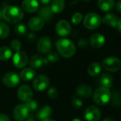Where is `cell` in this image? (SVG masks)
Masks as SVG:
<instances>
[{
  "mask_svg": "<svg viewBox=\"0 0 121 121\" xmlns=\"http://www.w3.org/2000/svg\"><path fill=\"white\" fill-rule=\"evenodd\" d=\"M51 115H52V108L48 106H45L41 108L38 111L36 117L38 121H43L49 119Z\"/></svg>",
  "mask_w": 121,
  "mask_h": 121,
  "instance_id": "ffe728a7",
  "label": "cell"
},
{
  "mask_svg": "<svg viewBox=\"0 0 121 121\" xmlns=\"http://www.w3.org/2000/svg\"><path fill=\"white\" fill-rule=\"evenodd\" d=\"M98 6L104 11H108L113 9L115 6L114 0H99Z\"/></svg>",
  "mask_w": 121,
  "mask_h": 121,
  "instance_id": "cb8c5ba5",
  "label": "cell"
},
{
  "mask_svg": "<svg viewBox=\"0 0 121 121\" xmlns=\"http://www.w3.org/2000/svg\"><path fill=\"white\" fill-rule=\"evenodd\" d=\"M82 18H83V16H82V14L81 13H79V12L75 13L72 17V22L74 24L77 25V24L81 23V21L82 20Z\"/></svg>",
  "mask_w": 121,
  "mask_h": 121,
  "instance_id": "d6a6232c",
  "label": "cell"
},
{
  "mask_svg": "<svg viewBox=\"0 0 121 121\" xmlns=\"http://www.w3.org/2000/svg\"><path fill=\"white\" fill-rule=\"evenodd\" d=\"M72 106L75 108V109H80L82 107L83 105V102L81 99H79V98L77 97H74L72 99Z\"/></svg>",
  "mask_w": 121,
  "mask_h": 121,
  "instance_id": "836d02e7",
  "label": "cell"
},
{
  "mask_svg": "<svg viewBox=\"0 0 121 121\" xmlns=\"http://www.w3.org/2000/svg\"><path fill=\"white\" fill-rule=\"evenodd\" d=\"M29 111L25 104L17 105L13 111V116L17 121H26L29 117Z\"/></svg>",
  "mask_w": 121,
  "mask_h": 121,
  "instance_id": "8992f818",
  "label": "cell"
},
{
  "mask_svg": "<svg viewBox=\"0 0 121 121\" xmlns=\"http://www.w3.org/2000/svg\"><path fill=\"white\" fill-rule=\"evenodd\" d=\"M102 67L107 71L116 72L121 67V60L115 57H108L102 62Z\"/></svg>",
  "mask_w": 121,
  "mask_h": 121,
  "instance_id": "5b68a950",
  "label": "cell"
},
{
  "mask_svg": "<svg viewBox=\"0 0 121 121\" xmlns=\"http://www.w3.org/2000/svg\"><path fill=\"white\" fill-rule=\"evenodd\" d=\"M47 62L46 59H45L43 57H42L40 55H33L30 60H29V64L30 66L33 69H38L43 66L45 63Z\"/></svg>",
  "mask_w": 121,
  "mask_h": 121,
  "instance_id": "ac0fdd59",
  "label": "cell"
},
{
  "mask_svg": "<svg viewBox=\"0 0 121 121\" xmlns=\"http://www.w3.org/2000/svg\"><path fill=\"white\" fill-rule=\"evenodd\" d=\"M76 93L81 98L88 99L92 94V89L89 85H86V84L79 85L76 89Z\"/></svg>",
  "mask_w": 121,
  "mask_h": 121,
  "instance_id": "e0dca14e",
  "label": "cell"
},
{
  "mask_svg": "<svg viewBox=\"0 0 121 121\" xmlns=\"http://www.w3.org/2000/svg\"><path fill=\"white\" fill-rule=\"evenodd\" d=\"M113 81V79L111 74L108 73H104L99 78L98 84L101 86V87L108 89L112 86Z\"/></svg>",
  "mask_w": 121,
  "mask_h": 121,
  "instance_id": "d6986e66",
  "label": "cell"
},
{
  "mask_svg": "<svg viewBox=\"0 0 121 121\" xmlns=\"http://www.w3.org/2000/svg\"><path fill=\"white\" fill-rule=\"evenodd\" d=\"M116 28H117V30H118V32L121 33V19L118 20V23L116 25Z\"/></svg>",
  "mask_w": 121,
  "mask_h": 121,
  "instance_id": "60d3db41",
  "label": "cell"
},
{
  "mask_svg": "<svg viewBox=\"0 0 121 121\" xmlns=\"http://www.w3.org/2000/svg\"></svg>",
  "mask_w": 121,
  "mask_h": 121,
  "instance_id": "681fc988",
  "label": "cell"
},
{
  "mask_svg": "<svg viewBox=\"0 0 121 121\" xmlns=\"http://www.w3.org/2000/svg\"><path fill=\"white\" fill-rule=\"evenodd\" d=\"M84 117L86 121H99L101 118V111L96 106H89L85 111Z\"/></svg>",
  "mask_w": 121,
  "mask_h": 121,
  "instance_id": "4fadbf2b",
  "label": "cell"
},
{
  "mask_svg": "<svg viewBox=\"0 0 121 121\" xmlns=\"http://www.w3.org/2000/svg\"><path fill=\"white\" fill-rule=\"evenodd\" d=\"M0 121H10V119L6 115L0 114Z\"/></svg>",
  "mask_w": 121,
  "mask_h": 121,
  "instance_id": "f35d334b",
  "label": "cell"
},
{
  "mask_svg": "<svg viewBox=\"0 0 121 121\" xmlns=\"http://www.w3.org/2000/svg\"><path fill=\"white\" fill-rule=\"evenodd\" d=\"M52 43L48 37L44 36L40 38L37 43V50L41 54L49 53L51 50Z\"/></svg>",
  "mask_w": 121,
  "mask_h": 121,
  "instance_id": "7c38bea8",
  "label": "cell"
},
{
  "mask_svg": "<svg viewBox=\"0 0 121 121\" xmlns=\"http://www.w3.org/2000/svg\"><path fill=\"white\" fill-rule=\"evenodd\" d=\"M111 98V94L108 89L100 87L98 88L94 94V102L100 106L106 105L109 102Z\"/></svg>",
  "mask_w": 121,
  "mask_h": 121,
  "instance_id": "3957f363",
  "label": "cell"
},
{
  "mask_svg": "<svg viewBox=\"0 0 121 121\" xmlns=\"http://www.w3.org/2000/svg\"><path fill=\"white\" fill-rule=\"evenodd\" d=\"M14 31L18 35L22 36V35H26V33H27V28L26 27V26L24 24L19 23L15 26Z\"/></svg>",
  "mask_w": 121,
  "mask_h": 121,
  "instance_id": "f1b7e54d",
  "label": "cell"
},
{
  "mask_svg": "<svg viewBox=\"0 0 121 121\" xmlns=\"http://www.w3.org/2000/svg\"><path fill=\"white\" fill-rule=\"evenodd\" d=\"M116 9L118 12L121 13V0L118 1L116 4Z\"/></svg>",
  "mask_w": 121,
  "mask_h": 121,
  "instance_id": "ab89813d",
  "label": "cell"
},
{
  "mask_svg": "<svg viewBox=\"0 0 121 121\" xmlns=\"http://www.w3.org/2000/svg\"><path fill=\"white\" fill-rule=\"evenodd\" d=\"M55 30L59 35L65 37L69 35L72 30V28L70 23L67 21L60 20L56 24Z\"/></svg>",
  "mask_w": 121,
  "mask_h": 121,
  "instance_id": "8fae6325",
  "label": "cell"
},
{
  "mask_svg": "<svg viewBox=\"0 0 121 121\" xmlns=\"http://www.w3.org/2000/svg\"><path fill=\"white\" fill-rule=\"evenodd\" d=\"M56 48L60 55L65 58L72 57L76 52V47L73 42L67 38L60 39L56 43Z\"/></svg>",
  "mask_w": 121,
  "mask_h": 121,
  "instance_id": "7a4b0ae2",
  "label": "cell"
},
{
  "mask_svg": "<svg viewBox=\"0 0 121 121\" xmlns=\"http://www.w3.org/2000/svg\"><path fill=\"white\" fill-rule=\"evenodd\" d=\"M39 1H40V2L42 4L47 5V4H48L50 2L51 0H39Z\"/></svg>",
  "mask_w": 121,
  "mask_h": 121,
  "instance_id": "b9f144b4",
  "label": "cell"
},
{
  "mask_svg": "<svg viewBox=\"0 0 121 121\" xmlns=\"http://www.w3.org/2000/svg\"><path fill=\"white\" fill-rule=\"evenodd\" d=\"M72 121H82L80 119H79V118H75V119H74V120H72Z\"/></svg>",
  "mask_w": 121,
  "mask_h": 121,
  "instance_id": "f6af8a7d",
  "label": "cell"
},
{
  "mask_svg": "<svg viewBox=\"0 0 121 121\" xmlns=\"http://www.w3.org/2000/svg\"><path fill=\"white\" fill-rule=\"evenodd\" d=\"M26 121H35L34 120V118H33L32 116H29V117L28 118V119L26 120Z\"/></svg>",
  "mask_w": 121,
  "mask_h": 121,
  "instance_id": "7bdbcfd3",
  "label": "cell"
},
{
  "mask_svg": "<svg viewBox=\"0 0 121 121\" xmlns=\"http://www.w3.org/2000/svg\"><path fill=\"white\" fill-rule=\"evenodd\" d=\"M9 32L10 28L9 26L4 22H0V38L4 39L7 38L9 34Z\"/></svg>",
  "mask_w": 121,
  "mask_h": 121,
  "instance_id": "83f0119b",
  "label": "cell"
},
{
  "mask_svg": "<svg viewBox=\"0 0 121 121\" xmlns=\"http://www.w3.org/2000/svg\"><path fill=\"white\" fill-rule=\"evenodd\" d=\"M65 6V0H52L50 8L53 13H59L64 10Z\"/></svg>",
  "mask_w": 121,
  "mask_h": 121,
  "instance_id": "603a6c76",
  "label": "cell"
},
{
  "mask_svg": "<svg viewBox=\"0 0 121 121\" xmlns=\"http://www.w3.org/2000/svg\"><path fill=\"white\" fill-rule=\"evenodd\" d=\"M17 96L19 100L23 102H28L32 100L33 94L31 88L28 85H23L18 88L17 91Z\"/></svg>",
  "mask_w": 121,
  "mask_h": 121,
  "instance_id": "30bf717a",
  "label": "cell"
},
{
  "mask_svg": "<svg viewBox=\"0 0 121 121\" xmlns=\"http://www.w3.org/2000/svg\"><path fill=\"white\" fill-rule=\"evenodd\" d=\"M2 18L6 22L13 24L20 22L23 18V10L16 6H6L1 11Z\"/></svg>",
  "mask_w": 121,
  "mask_h": 121,
  "instance_id": "6da1fadb",
  "label": "cell"
},
{
  "mask_svg": "<svg viewBox=\"0 0 121 121\" xmlns=\"http://www.w3.org/2000/svg\"><path fill=\"white\" fill-rule=\"evenodd\" d=\"M59 60H60V56L55 52H50L48 54L47 59H46L47 62H56L59 61Z\"/></svg>",
  "mask_w": 121,
  "mask_h": 121,
  "instance_id": "4dcf8cb0",
  "label": "cell"
},
{
  "mask_svg": "<svg viewBox=\"0 0 121 121\" xmlns=\"http://www.w3.org/2000/svg\"><path fill=\"white\" fill-rule=\"evenodd\" d=\"M22 7L26 12L33 13L39 9V2L37 0H23Z\"/></svg>",
  "mask_w": 121,
  "mask_h": 121,
  "instance_id": "9a60e30c",
  "label": "cell"
},
{
  "mask_svg": "<svg viewBox=\"0 0 121 121\" xmlns=\"http://www.w3.org/2000/svg\"><path fill=\"white\" fill-rule=\"evenodd\" d=\"M113 104L116 106H121V92L116 91L112 98Z\"/></svg>",
  "mask_w": 121,
  "mask_h": 121,
  "instance_id": "f546056e",
  "label": "cell"
},
{
  "mask_svg": "<svg viewBox=\"0 0 121 121\" xmlns=\"http://www.w3.org/2000/svg\"><path fill=\"white\" fill-rule=\"evenodd\" d=\"M11 47L13 50L16 52L20 51L21 48V43L17 39H13L11 43Z\"/></svg>",
  "mask_w": 121,
  "mask_h": 121,
  "instance_id": "e575fe53",
  "label": "cell"
},
{
  "mask_svg": "<svg viewBox=\"0 0 121 121\" xmlns=\"http://www.w3.org/2000/svg\"><path fill=\"white\" fill-rule=\"evenodd\" d=\"M48 95L50 99H55L58 96V91L54 86H51L48 91Z\"/></svg>",
  "mask_w": 121,
  "mask_h": 121,
  "instance_id": "d590c367",
  "label": "cell"
},
{
  "mask_svg": "<svg viewBox=\"0 0 121 121\" xmlns=\"http://www.w3.org/2000/svg\"><path fill=\"white\" fill-rule=\"evenodd\" d=\"M55 121V120H52V119H47V120H45V121Z\"/></svg>",
  "mask_w": 121,
  "mask_h": 121,
  "instance_id": "bcb514c9",
  "label": "cell"
},
{
  "mask_svg": "<svg viewBox=\"0 0 121 121\" xmlns=\"http://www.w3.org/2000/svg\"><path fill=\"white\" fill-rule=\"evenodd\" d=\"M78 44H79V47H81V48H85V47L87 46L88 43H87V41H86V39L83 38V39H81V40L79 41Z\"/></svg>",
  "mask_w": 121,
  "mask_h": 121,
  "instance_id": "8d00e7d4",
  "label": "cell"
},
{
  "mask_svg": "<svg viewBox=\"0 0 121 121\" xmlns=\"http://www.w3.org/2000/svg\"><path fill=\"white\" fill-rule=\"evenodd\" d=\"M84 1H90V0H83Z\"/></svg>",
  "mask_w": 121,
  "mask_h": 121,
  "instance_id": "c3c4849f",
  "label": "cell"
},
{
  "mask_svg": "<svg viewBox=\"0 0 121 121\" xmlns=\"http://www.w3.org/2000/svg\"><path fill=\"white\" fill-rule=\"evenodd\" d=\"M50 84L49 79L43 74H40L35 77L33 81V87L37 91H44Z\"/></svg>",
  "mask_w": 121,
  "mask_h": 121,
  "instance_id": "ba28073f",
  "label": "cell"
},
{
  "mask_svg": "<svg viewBox=\"0 0 121 121\" xmlns=\"http://www.w3.org/2000/svg\"><path fill=\"white\" fill-rule=\"evenodd\" d=\"M53 12L51 10L50 6L45 5L39 11V16L45 21H49L52 18Z\"/></svg>",
  "mask_w": 121,
  "mask_h": 121,
  "instance_id": "44dd1931",
  "label": "cell"
},
{
  "mask_svg": "<svg viewBox=\"0 0 121 121\" xmlns=\"http://www.w3.org/2000/svg\"><path fill=\"white\" fill-rule=\"evenodd\" d=\"M25 105L27 107V108L28 109L29 112H33V111H35L38 107V103L35 101H33V100H30V101L26 102L25 104Z\"/></svg>",
  "mask_w": 121,
  "mask_h": 121,
  "instance_id": "1f68e13d",
  "label": "cell"
},
{
  "mask_svg": "<svg viewBox=\"0 0 121 121\" xmlns=\"http://www.w3.org/2000/svg\"><path fill=\"white\" fill-rule=\"evenodd\" d=\"M36 39V35L33 33H30L28 34V40L30 41V43H33L35 40Z\"/></svg>",
  "mask_w": 121,
  "mask_h": 121,
  "instance_id": "74e56055",
  "label": "cell"
},
{
  "mask_svg": "<svg viewBox=\"0 0 121 121\" xmlns=\"http://www.w3.org/2000/svg\"><path fill=\"white\" fill-rule=\"evenodd\" d=\"M1 18H2V14H1V12L0 11V19H1Z\"/></svg>",
  "mask_w": 121,
  "mask_h": 121,
  "instance_id": "7dc6e473",
  "label": "cell"
},
{
  "mask_svg": "<svg viewBox=\"0 0 121 121\" xmlns=\"http://www.w3.org/2000/svg\"><path fill=\"white\" fill-rule=\"evenodd\" d=\"M103 121H115L113 118H105L104 120Z\"/></svg>",
  "mask_w": 121,
  "mask_h": 121,
  "instance_id": "ee69618b",
  "label": "cell"
},
{
  "mask_svg": "<svg viewBox=\"0 0 121 121\" xmlns=\"http://www.w3.org/2000/svg\"><path fill=\"white\" fill-rule=\"evenodd\" d=\"M28 61V55L24 51H18L13 57V64L18 69L24 67L27 65Z\"/></svg>",
  "mask_w": 121,
  "mask_h": 121,
  "instance_id": "9c48e42d",
  "label": "cell"
},
{
  "mask_svg": "<svg viewBox=\"0 0 121 121\" xmlns=\"http://www.w3.org/2000/svg\"><path fill=\"white\" fill-rule=\"evenodd\" d=\"M105 37L100 33H95L90 38V44L94 48H100L105 43Z\"/></svg>",
  "mask_w": 121,
  "mask_h": 121,
  "instance_id": "2e32d148",
  "label": "cell"
},
{
  "mask_svg": "<svg viewBox=\"0 0 121 121\" xmlns=\"http://www.w3.org/2000/svg\"><path fill=\"white\" fill-rule=\"evenodd\" d=\"M101 65L98 62H93L91 65H89L87 72L90 76L96 77L101 72Z\"/></svg>",
  "mask_w": 121,
  "mask_h": 121,
  "instance_id": "484cf974",
  "label": "cell"
},
{
  "mask_svg": "<svg viewBox=\"0 0 121 121\" xmlns=\"http://www.w3.org/2000/svg\"><path fill=\"white\" fill-rule=\"evenodd\" d=\"M12 55L11 50L6 46L0 48V60L6 61L9 60Z\"/></svg>",
  "mask_w": 121,
  "mask_h": 121,
  "instance_id": "4316f807",
  "label": "cell"
},
{
  "mask_svg": "<svg viewBox=\"0 0 121 121\" xmlns=\"http://www.w3.org/2000/svg\"><path fill=\"white\" fill-rule=\"evenodd\" d=\"M45 25V21L40 16L32 17L28 21V26L33 31H38L41 30Z\"/></svg>",
  "mask_w": 121,
  "mask_h": 121,
  "instance_id": "5bb4252c",
  "label": "cell"
},
{
  "mask_svg": "<svg viewBox=\"0 0 121 121\" xmlns=\"http://www.w3.org/2000/svg\"><path fill=\"white\" fill-rule=\"evenodd\" d=\"M84 25L87 29L94 30L97 28L101 23V18L96 13H89L84 16Z\"/></svg>",
  "mask_w": 121,
  "mask_h": 121,
  "instance_id": "277c9868",
  "label": "cell"
},
{
  "mask_svg": "<svg viewBox=\"0 0 121 121\" xmlns=\"http://www.w3.org/2000/svg\"><path fill=\"white\" fill-rule=\"evenodd\" d=\"M102 21L108 26H111L112 27H116L118 23V19L115 14L108 13L104 16V18H102Z\"/></svg>",
  "mask_w": 121,
  "mask_h": 121,
  "instance_id": "d4e9b609",
  "label": "cell"
},
{
  "mask_svg": "<svg viewBox=\"0 0 121 121\" xmlns=\"http://www.w3.org/2000/svg\"><path fill=\"white\" fill-rule=\"evenodd\" d=\"M20 77L15 72H7L2 77V82L8 88L16 87L20 82Z\"/></svg>",
  "mask_w": 121,
  "mask_h": 121,
  "instance_id": "52a82bcc",
  "label": "cell"
},
{
  "mask_svg": "<svg viewBox=\"0 0 121 121\" xmlns=\"http://www.w3.org/2000/svg\"><path fill=\"white\" fill-rule=\"evenodd\" d=\"M35 72L33 68H25L23 69L21 73H20V78L25 81V82H28V81H30L31 79H33L35 77Z\"/></svg>",
  "mask_w": 121,
  "mask_h": 121,
  "instance_id": "7402d4cb",
  "label": "cell"
}]
</instances>
